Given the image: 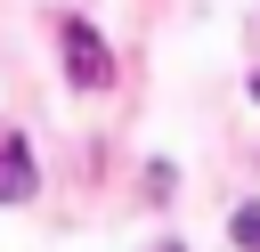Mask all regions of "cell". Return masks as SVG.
<instances>
[{
  "label": "cell",
  "mask_w": 260,
  "mask_h": 252,
  "mask_svg": "<svg viewBox=\"0 0 260 252\" xmlns=\"http://www.w3.org/2000/svg\"><path fill=\"white\" fill-rule=\"evenodd\" d=\"M154 252H187V244H154Z\"/></svg>",
  "instance_id": "cell-4"
},
{
  "label": "cell",
  "mask_w": 260,
  "mask_h": 252,
  "mask_svg": "<svg viewBox=\"0 0 260 252\" xmlns=\"http://www.w3.org/2000/svg\"><path fill=\"white\" fill-rule=\"evenodd\" d=\"M252 98H260V73H252Z\"/></svg>",
  "instance_id": "cell-5"
},
{
  "label": "cell",
  "mask_w": 260,
  "mask_h": 252,
  "mask_svg": "<svg viewBox=\"0 0 260 252\" xmlns=\"http://www.w3.org/2000/svg\"><path fill=\"white\" fill-rule=\"evenodd\" d=\"M228 236H236L244 252H260V203H236V219H228Z\"/></svg>",
  "instance_id": "cell-3"
},
{
  "label": "cell",
  "mask_w": 260,
  "mask_h": 252,
  "mask_svg": "<svg viewBox=\"0 0 260 252\" xmlns=\"http://www.w3.org/2000/svg\"><path fill=\"white\" fill-rule=\"evenodd\" d=\"M57 49H65V73H73L81 89H106V81H114V57H106V41H98V33L81 24V16H73V24L57 33Z\"/></svg>",
  "instance_id": "cell-1"
},
{
  "label": "cell",
  "mask_w": 260,
  "mask_h": 252,
  "mask_svg": "<svg viewBox=\"0 0 260 252\" xmlns=\"http://www.w3.org/2000/svg\"><path fill=\"white\" fill-rule=\"evenodd\" d=\"M24 195H32V146L0 138V203H24Z\"/></svg>",
  "instance_id": "cell-2"
}]
</instances>
